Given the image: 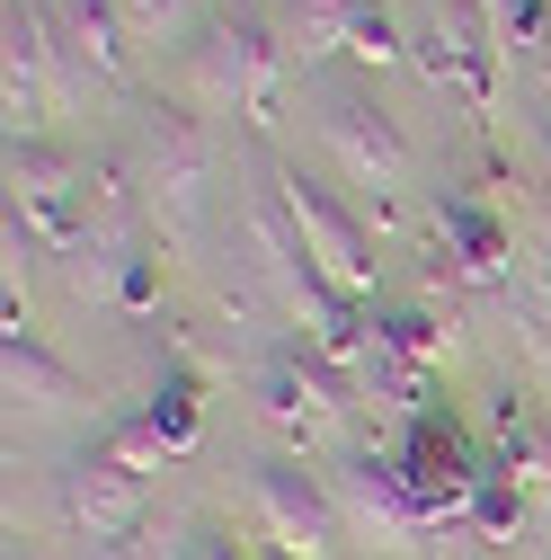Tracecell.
<instances>
[{
  "label": "cell",
  "instance_id": "21",
  "mask_svg": "<svg viewBox=\"0 0 551 560\" xmlns=\"http://www.w3.org/2000/svg\"><path fill=\"white\" fill-rule=\"evenodd\" d=\"M525 508H534V489L516 480V471H480V489H471V534L480 542H516V525H525Z\"/></svg>",
  "mask_w": 551,
  "mask_h": 560
},
{
  "label": "cell",
  "instance_id": "8",
  "mask_svg": "<svg viewBox=\"0 0 551 560\" xmlns=\"http://www.w3.org/2000/svg\"><path fill=\"white\" fill-rule=\"evenodd\" d=\"M436 241H445V258H454V276L462 285H516V223H507V205H490L480 187H454L445 205H436Z\"/></svg>",
  "mask_w": 551,
  "mask_h": 560
},
{
  "label": "cell",
  "instance_id": "9",
  "mask_svg": "<svg viewBox=\"0 0 551 560\" xmlns=\"http://www.w3.org/2000/svg\"><path fill=\"white\" fill-rule=\"evenodd\" d=\"M258 400H267V418H276V436L320 445V436H329V418L348 409V383H338L329 357H312V347H285V357L258 374Z\"/></svg>",
  "mask_w": 551,
  "mask_h": 560
},
{
  "label": "cell",
  "instance_id": "17",
  "mask_svg": "<svg viewBox=\"0 0 551 560\" xmlns=\"http://www.w3.org/2000/svg\"><path fill=\"white\" fill-rule=\"evenodd\" d=\"M143 143H152V178H161L169 196H196V178H204V133H196V116H187V107H152V116H143Z\"/></svg>",
  "mask_w": 551,
  "mask_h": 560
},
{
  "label": "cell",
  "instance_id": "12",
  "mask_svg": "<svg viewBox=\"0 0 551 560\" xmlns=\"http://www.w3.org/2000/svg\"><path fill=\"white\" fill-rule=\"evenodd\" d=\"M329 499H338V516H348L365 542H419V534H427V516L409 508L391 454H356L348 471H329Z\"/></svg>",
  "mask_w": 551,
  "mask_h": 560
},
{
  "label": "cell",
  "instance_id": "25",
  "mask_svg": "<svg viewBox=\"0 0 551 560\" xmlns=\"http://www.w3.org/2000/svg\"><path fill=\"white\" fill-rule=\"evenodd\" d=\"M196 560H258V551H249V542H232V534H204V542H196Z\"/></svg>",
  "mask_w": 551,
  "mask_h": 560
},
{
  "label": "cell",
  "instance_id": "7",
  "mask_svg": "<svg viewBox=\"0 0 551 560\" xmlns=\"http://www.w3.org/2000/svg\"><path fill=\"white\" fill-rule=\"evenodd\" d=\"M258 525L276 534V551H294V560H320L329 542H338V499H329V480H312L294 454H276V463H258Z\"/></svg>",
  "mask_w": 551,
  "mask_h": 560
},
{
  "label": "cell",
  "instance_id": "27",
  "mask_svg": "<svg viewBox=\"0 0 551 560\" xmlns=\"http://www.w3.org/2000/svg\"><path fill=\"white\" fill-rule=\"evenodd\" d=\"M258 560H294V551H276V542H267V551H258Z\"/></svg>",
  "mask_w": 551,
  "mask_h": 560
},
{
  "label": "cell",
  "instance_id": "24",
  "mask_svg": "<svg viewBox=\"0 0 551 560\" xmlns=\"http://www.w3.org/2000/svg\"><path fill=\"white\" fill-rule=\"evenodd\" d=\"M107 560H169V525H143V534H125Z\"/></svg>",
  "mask_w": 551,
  "mask_h": 560
},
{
  "label": "cell",
  "instance_id": "23",
  "mask_svg": "<svg viewBox=\"0 0 551 560\" xmlns=\"http://www.w3.org/2000/svg\"><path fill=\"white\" fill-rule=\"evenodd\" d=\"M516 285L534 294V338L551 347V232L534 241V258H516Z\"/></svg>",
  "mask_w": 551,
  "mask_h": 560
},
{
  "label": "cell",
  "instance_id": "3",
  "mask_svg": "<svg viewBox=\"0 0 551 560\" xmlns=\"http://www.w3.org/2000/svg\"><path fill=\"white\" fill-rule=\"evenodd\" d=\"M276 187H285V214H294V232H303V249H312V267L329 276L338 294H374V276H383V258H374V241H365V223L338 205L320 178H303V170H276Z\"/></svg>",
  "mask_w": 551,
  "mask_h": 560
},
{
  "label": "cell",
  "instance_id": "28",
  "mask_svg": "<svg viewBox=\"0 0 551 560\" xmlns=\"http://www.w3.org/2000/svg\"><path fill=\"white\" fill-rule=\"evenodd\" d=\"M542 170H551V133H542Z\"/></svg>",
  "mask_w": 551,
  "mask_h": 560
},
{
  "label": "cell",
  "instance_id": "16",
  "mask_svg": "<svg viewBox=\"0 0 551 560\" xmlns=\"http://www.w3.org/2000/svg\"><path fill=\"white\" fill-rule=\"evenodd\" d=\"M0 374H10V400H27V409H62V400L81 392L72 365H62L36 329H10V347H0Z\"/></svg>",
  "mask_w": 551,
  "mask_h": 560
},
{
  "label": "cell",
  "instance_id": "26",
  "mask_svg": "<svg viewBox=\"0 0 551 560\" xmlns=\"http://www.w3.org/2000/svg\"><path fill=\"white\" fill-rule=\"evenodd\" d=\"M161 10H169V0H133V19H161Z\"/></svg>",
  "mask_w": 551,
  "mask_h": 560
},
{
  "label": "cell",
  "instance_id": "5",
  "mask_svg": "<svg viewBox=\"0 0 551 560\" xmlns=\"http://www.w3.org/2000/svg\"><path fill=\"white\" fill-rule=\"evenodd\" d=\"M62 516H72L90 542H125V534H143L152 525V471H133L116 454H81L72 471H62Z\"/></svg>",
  "mask_w": 551,
  "mask_h": 560
},
{
  "label": "cell",
  "instance_id": "22",
  "mask_svg": "<svg viewBox=\"0 0 551 560\" xmlns=\"http://www.w3.org/2000/svg\"><path fill=\"white\" fill-rule=\"evenodd\" d=\"M107 294H116L125 312H152V303H161V258H152V249H125V258H116V285H107Z\"/></svg>",
  "mask_w": 551,
  "mask_h": 560
},
{
  "label": "cell",
  "instance_id": "11",
  "mask_svg": "<svg viewBox=\"0 0 551 560\" xmlns=\"http://www.w3.org/2000/svg\"><path fill=\"white\" fill-rule=\"evenodd\" d=\"M436 365H445V320H436L427 303H400V312H383V320H374V374H365V383H374L383 400L419 409Z\"/></svg>",
  "mask_w": 551,
  "mask_h": 560
},
{
  "label": "cell",
  "instance_id": "15",
  "mask_svg": "<svg viewBox=\"0 0 551 560\" xmlns=\"http://www.w3.org/2000/svg\"><path fill=\"white\" fill-rule=\"evenodd\" d=\"M45 116H54L45 27H36V10H19V0H10V143H19V133H45Z\"/></svg>",
  "mask_w": 551,
  "mask_h": 560
},
{
  "label": "cell",
  "instance_id": "19",
  "mask_svg": "<svg viewBox=\"0 0 551 560\" xmlns=\"http://www.w3.org/2000/svg\"><path fill=\"white\" fill-rule=\"evenodd\" d=\"M72 10V54L90 62L98 81H116L125 72V19H116V0H62Z\"/></svg>",
  "mask_w": 551,
  "mask_h": 560
},
{
  "label": "cell",
  "instance_id": "6",
  "mask_svg": "<svg viewBox=\"0 0 551 560\" xmlns=\"http://www.w3.org/2000/svg\"><path fill=\"white\" fill-rule=\"evenodd\" d=\"M196 62H204L214 90H232L249 107V125H276V98H285V45H276L258 19H214L204 45H196Z\"/></svg>",
  "mask_w": 551,
  "mask_h": 560
},
{
  "label": "cell",
  "instance_id": "20",
  "mask_svg": "<svg viewBox=\"0 0 551 560\" xmlns=\"http://www.w3.org/2000/svg\"><path fill=\"white\" fill-rule=\"evenodd\" d=\"M480 10H490L499 45H507L516 62H534V72L551 81V0H480Z\"/></svg>",
  "mask_w": 551,
  "mask_h": 560
},
{
  "label": "cell",
  "instance_id": "4",
  "mask_svg": "<svg viewBox=\"0 0 551 560\" xmlns=\"http://www.w3.org/2000/svg\"><path fill=\"white\" fill-rule=\"evenodd\" d=\"M10 223L45 249H81V170L62 143L19 133L10 143Z\"/></svg>",
  "mask_w": 551,
  "mask_h": 560
},
{
  "label": "cell",
  "instance_id": "13",
  "mask_svg": "<svg viewBox=\"0 0 551 560\" xmlns=\"http://www.w3.org/2000/svg\"><path fill=\"white\" fill-rule=\"evenodd\" d=\"M329 143H338V161L356 170V187H374V196H391L400 187V170H409V143H400V125L365 98V90H338L329 98Z\"/></svg>",
  "mask_w": 551,
  "mask_h": 560
},
{
  "label": "cell",
  "instance_id": "18",
  "mask_svg": "<svg viewBox=\"0 0 551 560\" xmlns=\"http://www.w3.org/2000/svg\"><path fill=\"white\" fill-rule=\"evenodd\" d=\"M143 428L161 436V454H187V445H196V428H204V383H196V365H161Z\"/></svg>",
  "mask_w": 551,
  "mask_h": 560
},
{
  "label": "cell",
  "instance_id": "2",
  "mask_svg": "<svg viewBox=\"0 0 551 560\" xmlns=\"http://www.w3.org/2000/svg\"><path fill=\"white\" fill-rule=\"evenodd\" d=\"M499 27H490V10L480 0H436L427 10V27H419V62H427V81L436 90H454L471 116H490L499 107Z\"/></svg>",
  "mask_w": 551,
  "mask_h": 560
},
{
  "label": "cell",
  "instance_id": "14",
  "mask_svg": "<svg viewBox=\"0 0 551 560\" xmlns=\"http://www.w3.org/2000/svg\"><path fill=\"white\" fill-rule=\"evenodd\" d=\"M490 454H499V471H516L534 489V499H551V428H542V400L525 383H507L490 400Z\"/></svg>",
  "mask_w": 551,
  "mask_h": 560
},
{
  "label": "cell",
  "instance_id": "1",
  "mask_svg": "<svg viewBox=\"0 0 551 560\" xmlns=\"http://www.w3.org/2000/svg\"><path fill=\"white\" fill-rule=\"evenodd\" d=\"M383 454H391V471H400V489H409V508H419L427 525H471V489H480V471L499 463L490 436H471L445 400H419Z\"/></svg>",
  "mask_w": 551,
  "mask_h": 560
},
{
  "label": "cell",
  "instance_id": "10",
  "mask_svg": "<svg viewBox=\"0 0 551 560\" xmlns=\"http://www.w3.org/2000/svg\"><path fill=\"white\" fill-rule=\"evenodd\" d=\"M294 19V45L303 54H356V62H400L409 36L383 0H285Z\"/></svg>",
  "mask_w": 551,
  "mask_h": 560
},
{
  "label": "cell",
  "instance_id": "29",
  "mask_svg": "<svg viewBox=\"0 0 551 560\" xmlns=\"http://www.w3.org/2000/svg\"><path fill=\"white\" fill-rule=\"evenodd\" d=\"M10 560H27V551H10Z\"/></svg>",
  "mask_w": 551,
  "mask_h": 560
}]
</instances>
